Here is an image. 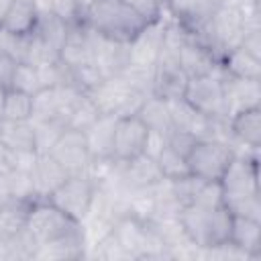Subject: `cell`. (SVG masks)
<instances>
[{
    "label": "cell",
    "instance_id": "6da1fadb",
    "mask_svg": "<svg viewBox=\"0 0 261 261\" xmlns=\"http://www.w3.org/2000/svg\"><path fill=\"white\" fill-rule=\"evenodd\" d=\"M257 161V153L234 155L232 163L218 181L222 190V204L232 216H249L261 220Z\"/></svg>",
    "mask_w": 261,
    "mask_h": 261
},
{
    "label": "cell",
    "instance_id": "7a4b0ae2",
    "mask_svg": "<svg viewBox=\"0 0 261 261\" xmlns=\"http://www.w3.org/2000/svg\"><path fill=\"white\" fill-rule=\"evenodd\" d=\"M177 220L181 224V230L190 239L194 247L200 251L214 249L224 243H228L230 226H232V214L224 204L208 208L198 204H188L179 210Z\"/></svg>",
    "mask_w": 261,
    "mask_h": 261
},
{
    "label": "cell",
    "instance_id": "3957f363",
    "mask_svg": "<svg viewBox=\"0 0 261 261\" xmlns=\"http://www.w3.org/2000/svg\"><path fill=\"white\" fill-rule=\"evenodd\" d=\"M82 22L100 37L130 43L147 24L122 0H92L82 14Z\"/></svg>",
    "mask_w": 261,
    "mask_h": 261
},
{
    "label": "cell",
    "instance_id": "277c9868",
    "mask_svg": "<svg viewBox=\"0 0 261 261\" xmlns=\"http://www.w3.org/2000/svg\"><path fill=\"white\" fill-rule=\"evenodd\" d=\"M232 159H234V149L228 143L212 137L196 139L186 155L190 175L202 181H220Z\"/></svg>",
    "mask_w": 261,
    "mask_h": 261
},
{
    "label": "cell",
    "instance_id": "5b68a950",
    "mask_svg": "<svg viewBox=\"0 0 261 261\" xmlns=\"http://www.w3.org/2000/svg\"><path fill=\"white\" fill-rule=\"evenodd\" d=\"M27 232L37 245H45L75 232H82V224L63 214L49 200H33L27 214Z\"/></svg>",
    "mask_w": 261,
    "mask_h": 261
},
{
    "label": "cell",
    "instance_id": "8992f818",
    "mask_svg": "<svg viewBox=\"0 0 261 261\" xmlns=\"http://www.w3.org/2000/svg\"><path fill=\"white\" fill-rule=\"evenodd\" d=\"M88 96L98 106L100 114H112L116 118L137 114L143 100L147 98L139 90L130 88L118 73L104 77Z\"/></svg>",
    "mask_w": 261,
    "mask_h": 261
},
{
    "label": "cell",
    "instance_id": "52a82bcc",
    "mask_svg": "<svg viewBox=\"0 0 261 261\" xmlns=\"http://www.w3.org/2000/svg\"><path fill=\"white\" fill-rule=\"evenodd\" d=\"M98 184L90 179L86 173L82 175H67L65 181L47 198L53 206H57L63 214H67L71 220L82 222L96 198Z\"/></svg>",
    "mask_w": 261,
    "mask_h": 261
},
{
    "label": "cell",
    "instance_id": "ba28073f",
    "mask_svg": "<svg viewBox=\"0 0 261 261\" xmlns=\"http://www.w3.org/2000/svg\"><path fill=\"white\" fill-rule=\"evenodd\" d=\"M184 98L208 118H226L224 92H222V67L216 73L190 77Z\"/></svg>",
    "mask_w": 261,
    "mask_h": 261
},
{
    "label": "cell",
    "instance_id": "9c48e42d",
    "mask_svg": "<svg viewBox=\"0 0 261 261\" xmlns=\"http://www.w3.org/2000/svg\"><path fill=\"white\" fill-rule=\"evenodd\" d=\"M147 137L149 130L137 114L116 118L114 139H112V159L124 163L143 155L147 147Z\"/></svg>",
    "mask_w": 261,
    "mask_h": 261
},
{
    "label": "cell",
    "instance_id": "30bf717a",
    "mask_svg": "<svg viewBox=\"0 0 261 261\" xmlns=\"http://www.w3.org/2000/svg\"><path fill=\"white\" fill-rule=\"evenodd\" d=\"M49 155L57 159V163L67 171V175L86 173V169H88V165L92 161L84 133L82 130H73V128H65L63 130V135L51 147Z\"/></svg>",
    "mask_w": 261,
    "mask_h": 261
},
{
    "label": "cell",
    "instance_id": "8fae6325",
    "mask_svg": "<svg viewBox=\"0 0 261 261\" xmlns=\"http://www.w3.org/2000/svg\"><path fill=\"white\" fill-rule=\"evenodd\" d=\"M190 77L179 67L177 57H159L153 65L151 80V96H157L165 102H173L184 98Z\"/></svg>",
    "mask_w": 261,
    "mask_h": 261
},
{
    "label": "cell",
    "instance_id": "7c38bea8",
    "mask_svg": "<svg viewBox=\"0 0 261 261\" xmlns=\"http://www.w3.org/2000/svg\"><path fill=\"white\" fill-rule=\"evenodd\" d=\"M228 128L234 139V155L257 153L261 145V106L232 114L228 118Z\"/></svg>",
    "mask_w": 261,
    "mask_h": 261
},
{
    "label": "cell",
    "instance_id": "4fadbf2b",
    "mask_svg": "<svg viewBox=\"0 0 261 261\" xmlns=\"http://www.w3.org/2000/svg\"><path fill=\"white\" fill-rule=\"evenodd\" d=\"M59 61L69 69L94 63V31L88 29L84 22L71 24L59 49Z\"/></svg>",
    "mask_w": 261,
    "mask_h": 261
},
{
    "label": "cell",
    "instance_id": "5bb4252c",
    "mask_svg": "<svg viewBox=\"0 0 261 261\" xmlns=\"http://www.w3.org/2000/svg\"><path fill=\"white\" fill-rule=\"evenodd\" d=\"M179 67L186 71L188 77H200V75H210L220 69V59L214 55V51L200 41L198 37H190L177 55Z\"/></svg>",
    "mask_w": 261,
    "mask_h": 261
},
{
    "label": "cell",
    "instance_id": "9a60e30c",
    "mask_svg": "<svg viewBox=\"0 0 261 261\" xmlns=\"http://www.w3.org/2000/svg\"><path fill=\"white\" fill-rule=\"evenodd\" d=\"M222 92H224V110L226 118L232 114L259 106L261 102V82L259 80H243L232 77L222 71Z\"/></svg>",
    "mask_w": 261,
    "mask_h": 261
},
{
    "label": "cell",
    "instance_id": "2e32d148",
    "mask_svg": "<svg viewBox=\"0 0 261 261\" xmlns=\"http://www.w3.org/2000/svg\"><path fill=\"white\" fill-rule=\"evenodd\" d=\"M118 181L126 188V190H145V188H153L155 184H159L163 179V173L157 165V159L149 157L147 153L118 163L116 169Z\"/></svg>",
    "mask_w": 261,
    "mask_h": 261
},
{
    "label": "cell",
    "instance_id": "e0dca14e",
    "mask_svg": "<svg viewBox=\"0 0 261 261\" xmlns=\"http://www.w3.org/2000/svg\"><path fill=\"white\" fill-rule=\"evenodd\" d=\"M220 0H165L167 14L179 20L194 37L204 29Z\"/></svg>",
    "mask_w": 261,
    "mask_h": 261
},
{
    "label": "cell",
    "instance_id": "ac0fdd59",
    "mask_svg": "<svg viewBox=\"0 0 261 261\" xmlns=\"http://www.w3.org/2000/svg\"><path fill=\"white\" fill-rule=\"evenodd\" d=\"M163 24H165V16L157 22L145 24L141 33L128 43L130 63L149 65V67L157 63L159 53H161V43H163Z\"/></svg>",
    "mask_w": 261,
    "mask_h": 261
},
{
    "label": "cell",
    "instance_id": "d6986e66",
    "mask_svg": "<svg viewBox=\"0 0 261 261\" xmlns=\"http://www.w3.org/2000/svg\"><path fill=\"white\" fill-rule=\"evenodd\" d=\"M67 177V171L57 163L49 153H37V159L31 167V179L37 200H47Z\"/></svg>",
    "mask_w": 261,
    "mask_h": 261
},
{
    "label": "cell",
    "instance_id": "ffe728a7",
    "mask_svg": "<svg viewBox=\"0 0 261 261\" xmlns=\"http://www.w3.org/2000/svg\"><path fill=\"white\" fill-rule=\"evenodd\" d=\"M130 63L128 43L112 41L94 33V65L108 77L120 73Z\"/></svg>",
    "mask_w": 261,
    "mask_h": 261
},
{
    "label": "cell",
    "instance_id": "44dd1931",
    "mask_svg": "<svg viewBox=\"0 0 261 261\" xmlns=\"http://www.w3.org/2000/svg\"><path fill=\"white\" fill-rule=\"evenodd\" d=\"M169 114H171V128L192 135L196 139L208 137L210 133V118L200 114L186 98L169 102Z\"/></svg>",
    "mask_w": 261,
    "mask_h": 261
},
{
    "label": "cell",
    "instance_id": "7402d4cb",
    "mask_svg": "<svg viewBox=\"0 0 261 261\" xmlns=\"http://www.w3.org/2000/svg\"><path fill=\"white\" fill-rule=\"evenodd\" d=\"M228 243L245 257H261V220L249 216H232Z\"/></svg>",
    "mask_w": 261,
    "mask_h": 261
},
{
    "label": "cell",
    "instance_id": "603a6c76",
    "mask_svg": "<svg viewBox=\"0 0 261 261\" xmlns=\"http://www.w3.org/2000/svg\"><path fill=\"white\" fill-rule=\"evenodd\" d=\"M37 20H39V6L35 0H12L4 20L0 22V29L18 37H31L35 33Z\"/></svg>",
    "mask_w": 261,
    "mask_h": 261
},
{
    "label": "cell",
    "instance_id": "cb8c5ba5",
    "mask_svg": "<svg viewBox=\"0 0 261 261\" xmlns=\"http://www.w3.org/2000/svg\"><path fill=\"white\" fill-rule=\"evenodd\" d=\"M114 124L116 116L112 114H100L98 120L84 130L88 151L92 159H112V139H114Z\"/></svg>",
    "mask_w": 261,
    "mask_h": 261
},
{
    "label": "cell",
    "instance_id": "d4e9b609",
    "mask_svg": "<svg viewBox=\"0 0 261 261\" xmlns=\"http://www.w3.org/2000/svg\"><path fill=\"white\" fill-rule=\"evenodd\" d=\"M220 67L226 75L261 82V57H255L253 53L245 51L243 47H234L232 51H228L222 57Z\"/></svg>",
    "mask_w": 261,
    "mask_h": 261
},
{
    "label": "cell",
    "instance_id": "484cf974",
    "mask_svg": "<svg viewBox=\"0 0 261 261\" xmlns=\"http://www.w3.org/2000/svg\"><path fill=\"white\" fill-rule=\"evenodd\" d=\"M137 116L143 120L149 133H161L169 135L171 128V114H169V102L157 98V96H147L137 112Z\"/></svg>",
    "mask_w": 261,
    "mask_h": 261
},
{
    "label": "cell",
    "instance_id": "4316f807",
    "mask_svg": "<svg viewBox=\"0 0 261 261\" xmlns=\"http://www.w3.org/2000/svg\"><path fill=\"white\" fill-rule=\"evenodd\" d=\"M0 143L10 151H37L31 120H0Z\"/></svg>",
    "mask_w": 261,
    "mask_h": 261
},
{
    "label": "cell",
    "instance_id": "83f0119b",
    "mask_svg": "<svg viewBox=\"0 0 261 261\" xmlns=\"http://www.w3.org/2000/svg\"><path fill=\"white\" fill-rule=\"evenodd\" d=\"M27 202H8L0 206V239L10 241L27 230Z\"/></svg>",
    "mask_w": 261,
    "mask_h": 261
},
{
    "label": "cell",
    "instance_id": "f1b7e54d",
    "mask_svg": "<svg viewBox=\"0 0 261 261\" xmlns=\"http://www.w3.org/2000/svg\"><path fill=\"white\" fill-rule=\"evenodd\" d=\"M67 29L69 24H65L61 18H57L53 12L49 10H41L39 8V20H37V27H35V33L39 39H43L49 47H53L57 53L67 37Z\"/></svg>",
    "mask_w": 261,
    "mask_h": 261
},
{
    "label": "cell",
    "instance_id": "f546056e",
    "mask_svg": "<svg viewBox=\"0 0 261 261\" xmlns=\"http://www.w3.org/2000/svg\"><path fill=\"white\" fill-rule=\"evenodd\" d=\"M100 116V110L98 106L92 102V98L88 94H82L75 104L71 106L67 118H65V126L67 128H73V130H88Z\"/></svg>",
    "mask_w": 261,
    "mask_h": 261
},
{
    "label": "cell",
    "instance_id": "4dcf8cb0",
    "mask_svg": "<svg viewBox=\"0 0 261 261\" xmlns=\"http://www.w3.org/2000/svg\"><path fill=\"white\" fill-rule=\"evenodd\" d=\"M33 133H35V149L37 153H49L51 147L57 143V139L67 128L63 120L59 118H47V120H31Z\"/></svg>",
    "mask_w": 261,
    "mask_h": 261
},
{
    "label": "cell",
    "instance_id": "1f68e13d",
    "mask_svg": "<svg viewBox=\"0 0 261 261\" xmlns=\"http://www.w3.org/2000/svg\"><path fill=\"white\" fill-rule=\"evenodd\" d=\"M35 2H37V6L41 10L53 12L57 18H61L69 27L82 22L84 8H82V2L80 0H35Z\"/></svg>",
    "mask_w": 261,
    "mask_h": 261
},
{
    "label": "cell",
    "instance_id": "d6a6232c",
    "mask_svg": "<svg viewBox=\"0 0 261 261\" xmlns=\"http://www.w3.org/2000/svg\"><path fill=\"white\" fill-rule=\"evenodd\" d=\"M33 114V96L8 88L4 96V118L12 120H29Z\"/></svg>",
    "mask_w": 261,
    "mask_h": 261
},
{
    "label": "cell",
    "instance_id": "836d02e7",
    "mask_svg": "<svg viewBox=\"0 0 261 261\" xmlns=\"http://www.w3.org/2000/svg\"><path fill=\"white\" fill-rule=\"evenodd\" d=\"M155 159H157V165H159V169H161V173H163L165 179H179V177L190 175L188 163H186V155L177 153L169 145H165L163 151Z\"/></svg>",
    "mask_w": 261,
    "mask_h": 261
},
{
    "label": "cell",
    "instance_id": "e575fe53",
    "mask_svg": "<svg viewBox=\"0 0 261 261\" xmlns=\"http://www.w3.org/2000/svg\"><path fill=\"white\" fill-rule=\"evenodd\" d=\"M10 88L20 90V92H24V94H29V96H35L39 90L45 88V86H43V80H41L39 67L31 65V63H24V61H18Z\"/></svg>",
    "mask_w": 261,
    "mask_h": 261
},
{
    "label": "cell",
    "instance_id": "d590c367",
    "mask_svg": "<svg viewBox=\"0 0 261 261\" xmlns=\"http://www.w3.org/2000/svg\"><path fill=\"white\" fill-rule=\"evenodd\" d=\"M130 88L139 90L141 94L149 96L151 94V80H153V67L149 65H139V63H128L120 73H118Z\"/></svg>",
    "mask_w": 261,
    "mask_h": 261
},
{
    "label": "cell",
    "instance_id": "8d00e7d4",
    "mask_svg": "<svg viewBox=\"0 0 261 261\" xmlns=\"http://www.w3.org/2000/svg\"><path fill=\"white\" fill-rule=\"evenodd\" d=\"M10 179V192H12V200L14 202H27L31 204L35 198V188H33V179L29 171H20V169H12L8 173Z\"/></svg>",
    "mask_w": 261,
    "mask_h": 261
},
{
    "label": "cell",
    "instance_id": "74e56055",
    "mask_svg": "<svg viewBox=\"0 0 261 261\" xmlns=\"http://www.w3.org/2000/svg\"><path fill=\"white\" fill-rule=\"evenodd\" d=\"M128 8H133L147 24L149 22H157L167 14L165 8V0H122Z\"/></svg>",
    "mask_w": 261,
    "mask_h": 261
},
{
    "label": "cell",
    "instance_id": "f35d334b",
    "mask_svg": "<svg viewBox=\"0 0 261 261\" xmlns=\"http://www.w3.org/2000/svg\"><path fill=\"white\" fill-rule=\"evenodd\" d=\"M27 43H29V37H18V35H12V33L0 29V51L14 57L16 61L24 59Z\"/></svg>",
    "mask_w": 261,
    "mask_h": 261
},
{
    "label": "cell",
    "instance_id": "ab89813d",
    "mask_svg": "<svg viewBox=\"0 0 261 261\" xmlns=\"http://www.w3.org/2000/svg\"><path fill=\"white\" fill-rule=\"evenodd\" d=\"M16 65H18V61L14 57H10V55L0 51V88L8 90L12 86V77H14Z\"/></svg>",
    "mask_w": 261,
    "mask_h": 261
},
{
    "label": "cell",
    "instance_id": "60d3db41",
    "mask_svg": "<svg viewBox=\"0 0 261 261\" xmlns=\"http://www.w3.org/2000/svg\"><path fill=\"white\" fill-rule=\"evenodd\" d=\"M14 169V151L0 143V173H10Z\"/></svg>",
    "mask_w": 261,
    "mask_h": 261
},
{
    "label": "cell",
    "instance_id": "b9f144b4",
    "mask_svg": "<svg viewBox=\"0 0 261 261\" xmlns=\"http://www.w3.org/2000/svg\"><path fill=\"white\" fill-rule=\"evenodd\" d=\"M8 202H14L10 192V179H8V173H0V206Z\"/></svg>",
    "mask_w": 261,
    "mask_h": 261
},
{
    "label": "cell",
    "instance_id": "7bdbcfd3",
    "mask_svg": "<svg viewBox=\"0 0 261 261\" xmlns=\"http://www.w3.org/2000/svg\"><path fill=\"white\" fill-rule=\"evenodd\" d=\"M10 4H12V0H0V22L4 20V16H6L8 8H10Z\"/></svg>",
    "mask_w": 261,
    "mask_h": 261
},
{
    "label": "cell",
    "instance_id": "ee69618b",
    "mask_svg": "<svg viewBox=\"0 0 261 261\" xmlns=\"http://www.w3.org/2000/svg\"><path fill=\"white\" fill-rule=\"evenodd\" d=\"M4 96H6V90L0 88V120L4 118Z\"/></svg>",
    "mask_w": 261,
    "mask_h": 261
}]
</instances>
